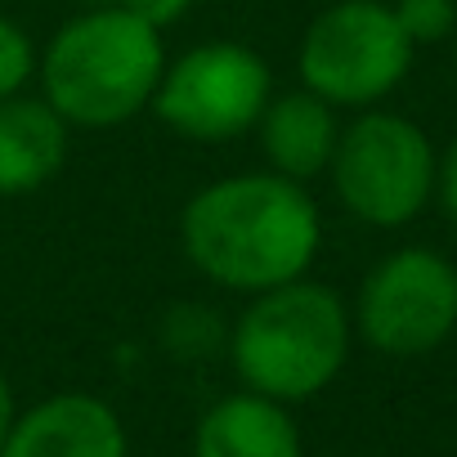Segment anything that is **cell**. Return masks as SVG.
Here are the masks:
<instances>
[{
	"label": "cell",
	"mask_w": 457,
	"mask_h": 457,
	"mask_svg": "<svg viewBox=\"0 0 457 457\" xmlns=\"http://www.w3.org/2000/svg\"><path fill=\"white\" fill-rule=\"evenodd\" d=\"M175 234L206 283L256 296L310 274L323 247V215L310 184L265 166L202 184L184 202Z\"/></svg>",
	"instance_id": "cell-1"
},
{
	"label": "cell",
	"mask_w": 457,
	"mask_h": 457,
	"mask_svg": "<svg viewBox=\"0 0 457 457\" xmlns=\"http://www.w3.org/2000/svg\"><path fill=\"white\" fill-rule=\"evenodd\" d=\"M166 59V32L139 14L86 5L37 54V95L72 130H112L148 112Z\"/></svg>",
	"instance_id": "cell-2"
},
{
	"label": "cell",
	"mask_w": 457,
	"mask_h": 457,
	"mask_svg": "<svg viewBox=\"0 0 457 457\" xmlns=\"http://www.w3.org/2000/svg\"><path fill=\"white\" fill-rule=\"evenodd\" d=\"M354 345V319L341 292L328 283L292 278L247 296L243 314L224 332V350L238 381L278 403H305L323 395Z\"/></svg>",
	"instance_id": "cell-3"
},
{
	"label": "cell",
	"mask_w": 457,
	"mask_h": 457,
	"mask_svg": "<svg viewBox=\"0 0 457 457\" xmlns=\"http://www.w3.org/2000/svg\"><path fill=\"white\" fill-rule=\"evenodd\" d=\"M435 157L439 153L417 121L363 108L341 126L328 179L354 220L372 228H403L435 197Z\"/></svg>",
	"instance_id": "cell-4"
},
{
	"label": "cell",
	"mask_w": 457,
	"mask_h": 457,
	"mask_svg": "<svg viewBox=\"0 0 457 457\" xmlns=\"http://www.w3.org/2000/svg\"><path fill=\"white\" fill-rule=\"evenodd\" d=\"M412 54L417 46L403 37L386 0H337L301 32L296 72L301 86L328 99L337 112H363L403 86Z\"/></svg>",
	"instance_id": "cell-5"
},
{
	"label": "cell",
	"mask_w": 457,
	"mask_h": 457,
	"mask_svg": "<svg viewBox=\"0 0 457 457\" xmlns=\"http://www.w3.org/2000/svg\"><path fill=\"white\" fill-rule=\"evenodd\" d=\"M274 95V68L243 41H197L166 59L148 112L188 144H234L256 130Z\"/></svg>",
	"instance_id": "cell-6"
},
{
	"label": "cell",
	"mask_w": 457,
	"mask_h": 457,
	"mask_svg": "<svg viewBox=\"0 0 457 457\" xmlns=\"http://www.w3.org/2000/svg\"><path fill=\"white\" fill-rule=\"evenodd\" d=\"M350 319L377 354H430L457 328V265L430 247H399L363 274Z\"/></svg>",
	"instance_id": "cell-7"
},
{
	"label": "cell",
	"mask_w": 457,
	"mask_h": 457,
	"mask_svg": "<svg viewBox=\"0 0 457 457\" xmlns=\"http://www.w3.org/2000/svg\"><path fill=\"white\" fill-rule=\"evenodd\" d=\"M0 457H130V439L108 399L59 390L14 412Z\"/></svg>",
	"instance_id": "cell-8"
},
{
	"label": "cell",
	"mask_w": 457,
	"mask_h": 457,
	"mask_svg": "<svg viewBox=\"0 0 457 457\" xmlns=\"http://www.w3.org/2000/svg\"><path fill=\"white\" fill-rule=\"evenodd\" d=\"M72 126L32 90L0 99V197H28L59 179Z\"/></svg>",
	"instance_id": "cell-9"
},
{
	"label": "cell",
	"mask_w": 457,
	"mask_h": 457,
	"mask_svg": "<svg viewBox=\"0 0 457 457\" xmlns=\"http://www.w3.org/2000/svg\"><path fill=\"white\" fill-rule=\"evenodd\" d=\"M193 457H305L292 403L256 390L220 395L193 426Z\"/></svg>",
	"instance_id": "cell-10"
},
{
	"label": "cell",
	"mask_w": 457,
	"mask_h": 457,
	"mask_svg": "<svg viewBox=\"0 0 457 457\" xmlns=\"http://www.w3.org/2000/svg\"><path fill=\"white\" fill-rule=\"evenodd\" d=\"M337 135H341L337 108L328 99H319L314 90H305V86L283 90V95L274 90L261 121H256L265 166L296 179V184H314L319 175H328Z\"/></svg>",
	"instance_id": "cell-11"
},
{
	"label": "cell",
	"mask_w": 457,
	"mask_h": 457,
	"mask_svg": "<svg viewBox=\"0 0 457 457\" xmlns=\"http://www.w3.org/2000/svg\"><path fill=\"white\" fill-rule=\"evenodd\" d=\"M37 46L28 37V28L10 14H0V99L23 95L37 81Z\"/></svg>",
	"instance_id": "cell-12"
},
{
	"label": "cell",
	"mask_w": 457,
	"mask_h": 457,
	"mask_svg": "<svg viewBox=\"0 0 457 457\" xmlns=\"http://www.w3.org/2000/svg\"><path fill=\"white\" fill-rule=\"evenodd\" d=\"M390 10L412 46H439L457 37V0H395Z\"/></svg>",
	"instance_id": "cell-13"
},
{
	"label": "cell",
	"mask_w": 457,
	"mask_h": 457,
	"mask_svg": "<svg viewBox=\"0 0 457 457\" xmlns=\"http://www.w3.org/2000/svg\"><path fill=\"white\" fill-rule=\"evenodd\" d=\"M117 5H126L144 23H153L157 32H166V28H175V23L188 19V10L197 5V0H117Z\"/></svg>",
	"instance_id": "cell-14"
},
{
	"label": "cell",
	"mask_w": 457,
	"mask_h": 457,
	"mask_svg": "<svg viewBox=\"0 0 457 457\" xmlns=\"http://www.w3.org/2000/svg\"><path fill=\"white\" fill-rule=\"evenodd\" d=\"M435 197L457 224V139L444 148V157H435Z\"/></svg>",
	"instance_id": "cell-15"
},
{
	"label": "cell",
	"mask_w": 457,
	"mask_h": 457,
	"mask_svg": "<svg viewBox=\"0 0 457 457\" xmlns=\"http://www.w3.org/2000/svg\"><path fill=\"white\" fill-rule=\"evenodd\" d=\"M14 390H10V381H5V372H0V444H5V435H10V421H14Z\"/></svg>",
	"instance_id": "cell-16"
},
{
	"label": "cell",
	"mask_w": 457,
	"mask_h": 457,
	"mask_svg": "<svg viewBox=\"0 0 457 457\" xmlns=\"http://www.w3.org/2000/svg\"><path fill=\"white\" fill-rule=\"evenodd\" d=\"M77 5L86 10V5H117V0H77Z\"/></svg>",
	"instance_id": "cell-17"
},
{
	"label": "cell",
	"mask_w": 457,
	"mask_h": 457,
	"mask_svg": "<svg viewBox=\"0 0 457 457\" xmlns=\"http://www.w3.org/2000/svg\"><path fill=\"white\" fill-rule=\"evenodd\" d=\"M453 63H457V59H453Z\"/></svg>",
	"instance_id": "cell-18"
}]
</instances>
